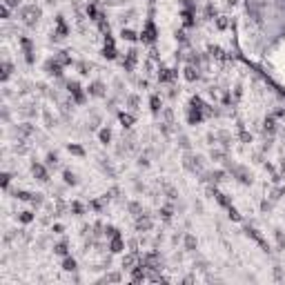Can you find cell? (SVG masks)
<instances>
[{"label": "cell", "instance_id": "cell-11", "mask_svg": "<svg viewBox=\"0 0 285 285\" xmlns=\"http://www.w3.org/2000/svg\"><path fill=\"white\" fill-rule=\"evenodd\" d=\"M105 56H107V58H114V56H116V54H114V45H107V47H105Z\"/></svg>", "mask_w": 285, "mask_h": 285}, {"label": "cell", "instance_id": "cell-1", "mask_svg": "<svg viewBox=\"0 0 285 285\" xmlns=\"http://www.w3.org/2000/svg\"><path fill=\"white\" fill-rule=\"evenodd\" d=\"M154 38H156V29H154V25H152V22H147V29H145V33H142V40L152 42Z\"/></svg>", "mask_w": 285, "mask_h": 285}, {"label": "cell", "instance_id": "cell-15", "mask_svg": "<svg viewBox=\"0 0 285 285\" xmlns=\"http://www.w3.org/2000/svg\"><path fill=\"white\" fill-rule=\"evenodd\" d=\"M56 254H67V245H65V243H60L58 247H56Z\"/></svg>", "mask_w": 285, "mask_h": 285}, {"label": "cell", "instance_id": "cell-6", "mask_svg": "<svg viewBox=\"0 0 285 285\" xmlns=\"http://www.w3.org/2000/svg\"><path fill=\"white\" fill-rule=\"evenodd\" d=\"M123 38L125 40H136V33L132 29H123Z\"/></svg>", "mask_w": 285, "mask_h": 285}, {"label": "cell", "instance_id": "cell-8", "mask_svg": "<svg viewBox=\"0 0 285 285\" xmlns=\"http://www.w3.org/2000/svg\"><path fill=\"white\" fill-rule=\"evenodd\" d=\"M31 218H33L31 212H22V214H20V221H22V223H31Z\"/></svg>", "mask_w": 285, "mask_h": 285}, {"label": "cell", "instance_id": "cell-7", "mask_svg": "<svg viewBox=\"0 0 285 285\" xmlns=\"http://www.w3.org/2000/svg\"><path fill=\"white\" fill-rule=\"evenodd\" d=\"M152 109L154 111L161 109V98H158V96H152Z\"/></svg>", "mask_w": 285, "mask_h": 285}, {"label": "cell", "instance_id": "cell-3", "mask_svg": "<svg viewBox=\"0 0 285 285\" xmlns=\"http://www.w3.org/2000/svg\"><path fill=\"white\" fill-rule=\"evenodd\" d=\"M33 176H38L40 180H47V172H45L42 165H33Z\"/></svg>", "mask_w": 285, "mask_h": 285}, {"label": "cell", "instance_id": "cell-4", "mask_svg": "<svg viewBox=\"0 0 285 285\" xmlns=\"http://www.w3.org/2000/svg\"><path fill=\"white\" fill-rule=\"evenodd\" d=\"M62 267H65L67 272H74V270H76V261H74V258H67L65 263H62Z\"/></svg>", "mask_w": 285, "mask_h": 285}, {"label": "cell", "instance_id": "cell-18", "mask_svg": "<svg viewBox=\"0 0 285 285\" xmlns=\"http://www.w3.org/2000/svg\"><path fill=\"white\" fill-rule=\"evenodd\" d=\"M9 185V174H2V187Z\"/></svg>", "mask_w": 285, "mask_h": 285}, {"label": "cell", "instance_id": "cell-20", "mask_svg": "<svg viewBox=\"0 0 285 285\" xmlns=\"http://www.w3.org/2000/svg\"><path fill=\"white\" fill-rule=\"evenodd\" d=\"M7 5H9V7H14V5H18V0H7Z\"/></svg>", "mask_w": 285, "mask_h": 285}, {"label": "cell", "instance_id": "cell-17", "mask_svg": "<svg viewBox=\"0 0 285 285\" xmlns=\"http://www.w3.org/2000/svg\"><path fill=\"white\" fill-rule=\"evenodd\" d=\"M161 214L165 216V218H169V216H172V209H169V207H165V209H163V212H161Z\"/></svg>", "mask_w": 285, "mask_h": 285}, {"label": "cell", "instance_id": "cell-10", "mask_svg": "<svg viewBox=\"0 0 285 285\" xmlns=\"http://www.w3.org/2000/svg\"><path fill=\"white\" fill-rule=\"evenodd\" d=\"M185 78H187V80H194V78H196V74H194L192 67H187V69H185Z\"/></svg>", "mask_w": 285, "mask_h": 285}, {"label": "cell", "instance_id": "cell-5", "mask_svg": "<svg viewBox=\"0 0 285 285\" xmlns=\"http://www.w3.org/2000/svg\"><path fill=\"white\" fill-rule=\"evenodd\" d=\"M121 123L125 125V127H129V125H132V123H134V118H132V116H129V114H121Z\"/></svg>", "mask_w": 285, "mask_h": 285}, {"label": "cell", "instance_id": "cell-14", "mask_svg": "<svg viewBox=\"0 0 285 285\" xmlns=\"http://www.w3.org/2000/svg\"><path fill=\"white\" fill-rule=\"evenodd\" d=\"M216 196H218V203H221V205H225V207H230V201H227V198L223 196V194H216Z\"/></svg>", "mask_w": 285, "mask_h": 285}, {"label": "cell", "instance_id": "cell-16", "mask_svg": "<svg viewBox=\"0 0 285 285\" xmlns=\"http://www.w3.org/2000/svg\"><path fill=\"white\" fill-rule=\"evenodd\" d=\"M69 152H74V154H83V149L78 145H69Z\"/></svg>", "mask_w": 285, "mask_h": 285}, {"label": "cell", "instance_id": "cell-12", "mask_svg": "<svg viewBox=\"0 0 285 285\" xmlns=\"http://www.w3.org/2000/svg\"><path fill=\"white\" fill-rule=\"evenodd\" d=\"M65 183H71V185L76 183V178H74V174H71V172H65Z\"/></svg>", "mask_w": 285, "mask_h": 285}, {"label": "cell", "instance_id": "cell-2", "mask_svg": "<svg viewBox=\"0 0 285 285\" xmlns=\"http://www.w3.org/2000/svg\"><path fill=\"white\" fill-rule=\"evenodd\" d=\"M111 252H123V241H121L118 234L111 236Z\"/></svg>", "mask_w": 285, "mask_h": 285}, {"label": "cell", "instance_id": "cell-19", "mask_svg": "<svg viewBox=\"0 0 285 285\" xmlns=\"http://www.w3.org/2000/svg\"><path fill=\"white\" fill-rule=\"evenodd\" d=\"M2 18H5V20L9 18V9H7V7H2Z\"/></svg>", "mask_w": 285, "mask_h": 285}, {"label": "cell", "instance_id": "cell-9", "mask_svg": "<svg viewBox=\"0 0 285 285\" xmlns=\"http://www.w3.org/2000/svg\"><path fill=\"white\" fill-rule=\"evenodd\" d=\"M109 136H111L109 129H102V132H100V140H102V142H109Z\"/></svg>", "mask_w": 285, "mask_h": 285}, {"label": "cell", "instance_id": "cell-13", "mask_svg": "<svg viewBox=\"0 0 285 285\" xmlns=\"http://www.w3.org/2000/svg\"><path fill=\"white\" fill-rule=\"evenodd\" d=\"M16 196H18L20 201H29V198H31V194H27V192H18Z\"/></svg>", "mask_w": 285, "mask_h": 285}]
</instances>
